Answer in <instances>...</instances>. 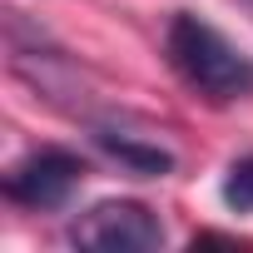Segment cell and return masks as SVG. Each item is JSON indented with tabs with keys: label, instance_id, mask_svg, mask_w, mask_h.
I'll use <instances>...</instances> for the list:
<instances>
[{
	"label": "cell",
	"instance_id": "1",
	"mask_svg": "<svg viewBox=\"0 0 253 253\" xmlns=\"http://www.w3.org/2000/svg\"><path fill=\"white\" fill-rule=\"evenodd\" d=\"M164 60L174 65V75L194 94H204L213 104L253 94V55H243L218 25H209L194 10H179L169 20V30H164Z\"/></svg>",
	"mask_w": 253,
	"mask_h": 253
},
{
	"label": "cell",
	"instance_id": "2",
	"mask_svg": "<svg viewBox=\"0 0 253 253\" xmlns=\"http://www.w3.org/2000/svg\"><path fill=\"white\" fill-rule=\"evenodd\" d=\"M70 243L99 248V253H144V248L164 243V223L154 209H144L134 199H104L70 223Z\"/></svg>",
	"mask_w": 253,
	"mask_h": 253
},
{
	"label": "cell",
	"instance_id": "3",
	"mask_svg": "<svg viewBox=\"0 0 253 253\" xmlns=\"http://www.w3.org/2000/svg\"><path fill=\"white\" fill-rule=\"evenodd\" d=\"M84 179V159L70 149H35L5 174V194L25 209H65Z\"/></svg>",
	"mask_w": 253,
	"mask_h": 253
},
{
	"label": "cell",
	"instance_id": "4",
	"mask_svg": "<svg viewBox=\"0 0 253 253\" xmlns=\"http://www.w3.org/2000/svg\"><path fill=\"white\" fill-rule=\"evenodd\" d=\"M94 139H99V149H104V154H114V159L129 169V174L164 179V174L174 169V154H169V149L144 144V139H134V134H119V129H94Z\"/></svg>",
	"mask_w": 253,
	"mask_h": 253
},
{
	"label": "cell",
	"instance_id": "5",
	"mask_svg": "<svg viewBox=\"0 0 253 253\" xmlns=\"http://www.w3.org/2000/svg\"><path fill=\"white\" fill-rule=\"evenodd\" d=\"M218 194H223V204H228L233 213H253V154H243V159L228 164Z\"/></svg>",
	"mask_w": 253,
	"mask_h": 253
}]
</instances>
